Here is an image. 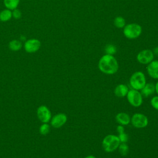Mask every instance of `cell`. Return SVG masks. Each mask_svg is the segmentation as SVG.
Wrapping results in <instances>:
<instances>
[{
    "mask_svg": "<svg viewBox=\"0 0 158 158\" xmlns=\"http://www.w3.org/2000/svg\"><path fill=\"white\" fill-rule=\"evenodd\" d=\"M98 68L101 72L105 74L113 75L118 71V64L112 55L105 54L99 59Z\"/></svg>",
    "mask_w": 158,
    "mask_h": 158,
    "instance_id": "1",
    "label": "cell"
},
{
    "mask_svg": "<svg viewBox=\"0 0 158 158\" xmlns=\"http://www.w3.org/2000/svg\"><path fill=\"white\" fill-rule=\"evenodd\" d=\"M120 144L117 136L112 134L106 136L102 141V146L106 152H112L115 151Z\"/></svg>",
    "mask_w": 158,
    "mask_h": 158,
    "instance_id": "2",
    "label": "cell"
},
{
    "mask_svg": "<svg viewBox=\"0 0 158 158\" xmlns=\"http://www.w3.org/2000/svg\"><path fill=\"white\" fill-rule=\"evenodd\" d=\"M146 83L144 74L140 71L133 73L130 78V85L132 89L141 90Z\"/></svg>",
    "mask_w": 158,
    "mask_h": 158,
    "instance_id": "3",
    "label": "cell"
},
{
    "mask_svg": "<svg viewBox=\"0 0 158 158\" xmlns=\"http://www.w3.org/2000/svg\"><path fill=\"white\" fill-rule=\"evenodd\" d=\"M142 32L141 27L138 23H130L124 27L123 35L128 39L133 40L140 36Z\"/></svg>",
    "mask_w": 158,
    "mask_h": 158,
    "instance_id": "4",
    "label": "cell"
},
{
    "mask_svg": "<svg viewBox=\"0 0 158 158\" xmlns=\"http://www.w3.org/2000/svg\"><path fill=\"white\" fill-rule=\"evenodd\" d=\"M126 96L128 102L133 107H139L143 103V96L138 90L134 89L128 90Z\"/></svg>",
    "mask_w": 158,
    "mask_h": 158,
    "instance_id": "5",
    "label": "cell"
},
{
    "mask_svg": "<svg viewBox=\"0 0 158 158\" xmlns=\"http://www.w3.org/2000/svg\"><path fill=\"white\" fill-rule=\"evenodd\" d=\"M132 125L136 128H143L146 127L148 124V118L143 114H134L130 120Z\"/></svg>",
    "mask_w": 158,
    "mask_h": 158,
    "instance_id": "6",
    "label": "cell"
},
{
    "mask_svg": "<svg viewBox=\"0 0 158 158\" xmlns=\"http://www.w3.org/2000/svg\"><path fill=\"white\" fill-rule=\"evenodd\" d=\"M154 55L153 52L150 49H144L137 54L136 59L141 64H148L153 60Z\"/></svg>",
    "mask_w": 158,
    "mask_h": 158,
    "instance_id": "7",
    "label": "cell"
},
{
    "mask_svg": "<svg viewBox=\"0 0 158 158\" xmlns=\"http://www.w3.org/2000/svg\"><path fill=\"white\" fill-rule=\"evenodd\" d=\"M41 47V42L37 39H30L25 41L24 44V49L28 53L35 52L40 49Z\"/></svg>",
    "mask_w": 158,
    "mask_h": 158,
    "instance_id": "8",
    "label": "cell"
},
{
    "mask_svg": "<svg viewBox=\"0 0 158 158\" xmlns=\"http://www.w3.org/2000/svg\"><path fill=\"white\" fill-rule=\"evenodd\" d=\"M37 115L38 118L43 123H47L51 118V112L48 108L44 106H41L37 110Z\"/></svg>",
    "mask_w": 158,
    "mask_h": 158,
    "instance_id": "9",
    "label": "cell"
},
{
    "mask_svg": "<svg viewBox=\"0 0 158 158\" xmlns=\"http://www.w3.org/2000/svg\"><path fill=\"white\" fill-rule=\"evenodd\" d=\"M67 120V115L64 113H60L55 115L52 117L51 124L54 128H60L66 123Z\"/></svg>",
    "mask_w": 158,
    "mask_h": 158,
    "instance_id": "10",
    "label": "cell"
},
{
    "mask_svg": "<svg viewBox=\"0 0 158 158\" xmlns=\"http://www.w3.org/2000/svg\"><path fill=\"white\" fill-rule=\"evenodd\" d=\"M148 75L154 79H158V60H152L147 66Z\"/></svg>",
    "mask_w": 158,
    "mask_h": 158,
    "instance_id": "11",
    "label": "cell"
},
{
    "mask_svg": "<svg viewBox=\"0 0 158 158\" xmlns=\"http://www.w3.org/2000/svg\"><path fill=\"white\" fill-rule=\"evenodd\" d=\"M115 120L119 125L125 126L130 123L131 118L130 115L125 112H119L115 116Z\"/></svg>",
    "mask_w": 158,
    "mask_h": 158,
    "instance_id": "12",
    "label": "cell"
},
{
    "mask_svg": "<svg viewBox=\"0 0 158 158\" xmlns=\"http://www.w3.org/2000/svg\"><path fill=\"white\" fill-rule=\"evenodd\" d=\"M128 87L124 84L118 85L114 89V94L118 98H124L128 92Z\"/></svg>",
    "mask_w": 158,
    "mask_h": 158,
    "instance_id": "13",
    "label": "cell"
},
{
    "mask_svg": "<svg viewBox=\"0 0 158 158\" xmlns=\"http://www.w3.org/2000/svg\"><path fill=\"white\" fill-rule=\"evenodd\" d=\"M155 91V85L153 83H146L144 87L141 89V93L142 96L144 97H148L150 95H152Z\"/></svg>",
    "mask_w": 158,
    "mask_h": 158,
    "instance_id": "14",
    "label": "cell"
},
{
    "mask_svg": "<svg viewBox=\"0 0 158 158\" xmlns=\"http://www.w3.org/2000/svg\"><path fill=\"white\" fill-rule=\"evenodd\" d=\"M20 3V0H4V4L7 9L14 10L17 9Z\"/></svg>",
    "mask_w": 158,
    "mask_h": 158,
    "instance_id": "15",
    "label": "cell"
},
{
    "mask_svg": "<svg viewBox=\"0 0 158 158\" xmlns=\"http://www.w3.org/2000/svg\"><path fill=\"white\" fill-rule=\"evenodd\" d=\"M12 11L9 9H4L0 12V21L1 22H7L12 18Z\"/></svg>",
    "mask_w": 158,
    "mask_h": 158,
    "instance_id": "16",
    "label": "cell"
},
{
    "mask_svg": "<svg viewBox=\"0 0 158 158\" xmlns=\"http://www.w3.org/2000/svg\"><path fill=\"white\" fill-rule=\"evenodd\" d=\"M22 46V42L17 40H13L9 43V48L11 51H17L21 49Z\"/></svg>",
    "mask_w": 158,
    "mask_h": 158,
    "instance_id": "17",
    "label": "cell"
},
{
    "mask_svg": "<svg viewBox=\"0 0 158 158\" xmlns=\"http://www.w3.org/2000/svg\"><path fill=\"white\" fill-rule=\"evenodd\" d=\"M117 149L120 154L122 156H126L129 152V147L127 143H120Z\"/></svg>",
    "mask_w": 158,
    "mask_h": 158,
    "instance_id": "18",
    "label": "cell"
},
{
    "mask_svg": "<svg viewBox=\"0 0 158 158\" xmlns=\"http://www.w3.org/2000/svg\"><path fill=\"white\" fill-rule=\"evenodd\" d=\"M114 25L118 28H123L125 26V20L121 16H118L114 19Z\"/></svg>",
    "mask_w": 158,
    "mask_h": 158,
    "instance_id": "19",
    "label": "cell"
},
{
    "mask_svg": "<svg viewBox=\"0 0 158 158\" xmlns=\"http://www.w3.org/2000/svg\"><path fill=\"white\" fill-rule=\"evenodd\" d=\"M104 51L106 52V54H109V55H114V54H115L117 49L116 48L114 45L113 44H107V46H106L105 49H104Z\"/></svg>",
    "mask_w": 158,
    "mask_h": 158,
    "instance_id": "20",
    "label": "cell"
},
{
    "mask_svg": "<svg viewBox=\"0 0 158 158\" xmlns=\"http://www.w3.org/2000/svg\"><path fill=\"white\" fill-rule=\"evenodd\" d=\"M49 130H50V128H49V125L47 123H44L43 124L40 128V132L41 135H47L49 131Z\"/></svg>",
    "mask_w": 158,
    "mask_h": 158,
    "instance_id": "21",
    "label": "cell"
},
{
    "mask_svg": "<svg viewBox=\"0 0 158 158\" xmlns=\"http://www.w3.org/2000/svg\"><path fill=\"white\" fill-rule=\"evenodd\" d=\"M117 136L120 141V143H127L128 140V135L125 132L118 133V135Z\"/></svg>",
    "mask_w": 158,
    "mask_h": 158,
    "instance_id": "22",
    "label": "cell"
},
{
    "mask_svg": "<svg viewBox=\"0 0 158 158\" xmlns=\"http://www.w3.org/2000/svg\"><path fill=\"white\" fill-rule=\"evenodd\" d=\"M151 105L154 109L158 110V96L152 98L151 99Z\"/></svg>",
    "mask_w": 158,
    "mask_h": 158,
    "instance_id": "23",
    "label": "cell"
},
{
    "mask_svg": "<svg viewBox=\"0 0 158 158\" xmlns=\"http://www.w3.org/2000/svg\"><path fill=\"white\" fill-rule=\"evenodd\" d=\"M12 17L15 19H19L22 16V13L20 12V10L17 9H15L12 10Z\"/></svg>",
    "mask_w": 158,
    "mask_h": 158,
    "instance_id": "24",
    "label": "cell"
},
{
    "mask_svg": "<svg viewBox=\"0 0 158 158\" xmlns=\"http://www.w3.org/2000/svg\"><path fill=\"white\" fill-rule=\"evenodd\" d=\"M117 131L118 133H121L125 132V128H124V127L123 125H119L117 127Z\"/></svg>",
    "mask_w": 158,
    "mask_h": 158,
    "instance_id": "25",
    "label": "cell"
},
{
    "mask_svg": "<svg viewBox=\"0 0 158 158\" xmlns=\"http://www.w3.org/2000/svg\"><path fill=\"white\" fill-rule=\"evenodd\" d=\"M152 52H153L154 54H155V55H156L157 56H158V47L155 48L154 49V50H153Z\"/></svg>",
    "mask_w": 158,
    "mask_h": 158,
    "instance_id": "26",
    "label": "cell"
},
{
    "mask_svg": "<svg viewBox=\"0 0 158 158\" xmlns=\"http://www.w3.org/2000/svg\"><path fill=\"white\" fill-rule=\"evenodd\" d=\"M155 88H156V91L158 95V81H157V83L155 85Z\"/></svg>",
    "mask_w": 158,
    "mask_h": 158,
    "instance_id": "27",
    "label": "cell"
},
{
    "mask_svg": "<svg viewBox=\"0 0 158 158\" xmlns=\"http://www.w3.org/2000/svg\"><path fill=\"white\" fill-rule=\"evenodd\" d=\"M85 158H96V157L93 155H89V156H86Z\"/></svg>",
    "mask_w": 158,
    "mask_h": 158,
    "instance_id": "28",
    "label": "cell"
}]
</instances>
